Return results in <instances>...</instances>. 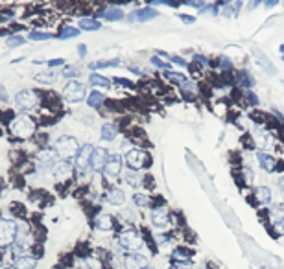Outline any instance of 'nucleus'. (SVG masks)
Returning a JSON list of instances; mask_svg holds the SVG:
<instances>
[{
    "label": "nucleus",
    "instance_id": "1",
    "mask_svg": "<svg viewBox=\"0 0 284 269\" xmlns=\"http://www.w3.org/2000/svg\"><path fill=\"white\" fill-rule=\"evenodd\" d=\"M118 245H120L124 251H127V253H137V251H140L142 245H144V238L138 234L137 229L131 227V225H127V227L122 229L120 234H118Z\"/></svg>",
    "mask_w": 284,
    "mask_h": 269
},
{
    "label": "nucleus",
    "instance_id": "2",
    "mask_svg": "<svg viewBox=\"0 0 284 269\" xmlns=\"http://www.w3.org/2000/svg\"><path fill=\"white\" fill-rule=\"evenodd\" d=\"M124 162L127 164L129 170L140 171L142 168H150L152 166V155L142 148H133L124 155Z\"/></svg>",
    "mask_w": 284,
    "mask_h": 269
},
{
    "label": "nucleus",
    "instance_id": "3",
    "mask_svg": "<svg viewBox=\"0 0 284 269\" xmlns=\"http://www.w3.org/2000/svg\"><path fill=\"white\" fill-rule=\"evenodd\" d=\"M11 134H15L17 139H30L35 133V120L28 114H21L17 116L10 125Z\"/></svg>",
    "mask_w": 284,
    "mask_h": 269
},
{
    "label": "nucleus",
    "instance_id": "4",
    "mask_svg": "<svg viewBox=\"0 0 284 269\" xmlns=\"http://www.w3.org/2000/svg\"><path fill=\"white\" fill-rule=\"evenodd\" d=\"M56 153H58L63 161H69V159H74V157L78 155L79 151V142L74 137H69V134H63V137H59L56 140Z\"/></svg>",
    "mask_w": 284,
    "mask_h": 269
},
{
    "label": "nucleus",
    "instance_id": "5",
    "mask_svg": "<svg viewBox=\"0 0 284 269\" xmlns=\"http://www.w3.org/2000/svg\"><path fill=\"white\" fill-rule=\"evenodd\" d=\"M63 98L69 104H79L87 98V87L83 83L76 81V79H69V83L63 88Z\"/></svg>",
    "mask_w": 284,
    "mask_h": 269
},
{
    "label": "nucleus",
    "instance_id": "6",
    "mask_svg": "<svg viewBox=\"0 0 284 269\" xmlns=\"http://www.w3.org/2000/svg\"><path fill=\"white\" fill-rule=\"evenodd\" d=\"M253 207H269L273 203V190L266 185H258L251 190V196H248Z\"/></svg>",
    "mask_w": 284,
    "mask_h": 269
},
{
    "label": "nucleus",
    "instance_id": "7",
    "mask_svg": "<svg viewBox=\"0 0 284 269\" xmlns=\"http://www.w3.org/2000/svg\"><path fill=\"white\" fill-rule=\"evenodd\" d=\"M19 236V227L11 219H0V247L13 245Z\"/></svg>",
    "mask_w": 284,
    "mask_h": 269
},
{
    "label": "nucleus",
    "instance_id": "8",
    "mask_svg": "<svg viewBox=\"0 0 284 269\" xmlns=\"http://www.w3.org/2000/svg\"><path fill=\"white\" fill-rule=\"evenodd\" d=\"M13 102H15V107L19 109V111L28 113V111H32L37 105L39 96H37V93L30 91V88H24V91H19V93L15 94V100H13Z\"/></svg>",
    "mask_w": 284,
    "mask_h": 269
},
{
    "label": "nucleus",
    "instance_id": "9",
    "mask_svg": "<svg viewBox=\"0 0 284 269\" xmlns=\"http://www.w3.org/2000/svg\"><path fill=\"white\" fill-rule=\"evenodd\" d=\"M179 93L184 102H200L201 100V83L198 79L188 78L184 83L179 85Z\"/></svg>",
    "mask_w": 284,
    "mask_h": 269
},
{
    "label": "nucleus",
    "instance_id": "10",
    "mask_svg": "<svg viewBox=\"0 0 284 269\" xmlns=\"http://www.w3.org/2000/svg\"><path fill=\"white\" fill-rule=\"evenodd\" d=\"M234 87L238 91H248V88H255L257 87V78L253 76V72L249 68L242 67V68H234Z\"/></svg>",
    "mask_w": 284,
    "mask_h": 269
},
{
    "label": "nucleus",
    "instance_id": "11",
    "mask_svg": "<svg viewBox=\"0 0 284 269\" xmlns=\"http://www.w3.org/2000/svg\"><path fill=\"white\" fill-rule=\"evenodd\" d=\"M122 170H124V157L118 155V153H113L107 159L102 173H104L106 179H116V177L122 175Z\"/></svg>",
    "mask_w": 284,
    "mask_h": 269
},
{
    "label": "nucleus",
    "instance_id": "12",
    "mask_svg": "<svg viewBox=\"0 0 284 269\" xmlns=\"http://www.w3.org/2000/svg\"><path fill=\"white\" fill-rule=\"evenodd\" d=\"M152 225L157 231H164V229L170 227V223H172V214H170V210L166 208V205L164 207H153L152 208Z\"/></svg>",
    "mask_w": 284,
    "mask_h": 269
},
{
    "label": "nucleus",
    "instance_id": "13",
    "mask_svg": "<svg viewBox=\"0 0 284 269\" xmlns=\"http://www.w3.org/2000/svg\"><path fill=\"white\" fill-rule=\"evenodd\" d=\"M255 157H257V164L260 166V170L264 171V173H268V175H271V173H275V168H277V157L271 155L269 151L266 150H257L255 151Z\"/></svg>",
    "mask_w": 284,
    "mask_h": 269
},
{
    "label": "nucleus",
    "instance_id": "14",
    "mask_svg": "<svg viewBox=\"0 0 284 269\" xmlns=\"http://www.w3.org/2000/svg\"><path fill=\"white\" fill-rule=\"evenodd\" d=\"M157 17H159V11L155 10V8H152V6H144V8L133 10L131 13L127 15V21L144 24V22H150V21H153V19H157Z\"/></svg>",
    "mask_w": 284,
    "mask_h": 269
},
{
    "label": "nucleus",
    "instance_id": "15",
    "mask_svg": "<svg viewBox=\"0 0 284 269\" xmlns=\"http://www.w3.org/2000/svg\"><path fill=\"white\" fill-rule=\"evenodd\" d=\"M124 269H150V258L142 253H127L122 260Z\"/></svg>",
    "mask_w": 284,
    "mask_h": 269
},
{
    "label": "nucleus",
    "instance_id": "16",
    "mask_svg": "<svg viewBox=\"0 0 284 269\" xmlns=\"http://www.w3.org/2000/svg\"><path fill=\"white\" fill-rule=\"evenodd\" d=\"M94 146L92 144H83L79 148L78 155H76V168L79 170V173H87V170L90 168V157H92Z\"/></svg>",
    "mask_w": 284,
    "mask_h": 269
},
{
    "label": "nucleus",
    "instance_id": "17",
    "mask_svg": "<svg viewBox=\"0 0 284 269\" xmlns=\"http://www.w3.org/2000/svg\"><path fill=\"white\" fill-rule=\"evenodd\" d=\"M236 68L234 65V59L231 56H227V54H220V56L211 57V70H218L220 74H225V72H232Z\"/></svg>",
    "mask_w": 284,
    "mask_h": 269
},
{
    "label": "nucleus",
    "instance_id": "18",
    "mask_svg": "<svg viewBox=\"0 0 284 269\" xmlns=\"http://www.w3.org/2000/svg\"><path fill=\"white\" fill-rule=\"evenodd\" d=\"M35 164L39 171L54 170V166L58 164V153H54L52 150L39 151V155H37V159H35Z\"/></svg>",
    "mask_w": 284,
    "mask_h": 269
},
{
    "label": "nucleus",
    "instance_id": "19",
    "mask_svg": "<svg viewBox=\"0 0 284 269\" xmlns=\"http://www.w3.org/2000/svg\"><path fill=\"white\" fill-rule=\"evenodd\" d=\"M98 17L104 19V21L118 22V21H124V19H126V13H124V10H122L120 6L109 4V6H106V8H102V10L98 11Z\"/></svg>",
    "mask_w": 284,
    "mask_h": 269
},
{
    "label": "nucleus",
    "instance_id": "20",
    "mask_svg": "<svg viewBox=\"0 0 284 269\" xmlns=\"http://www.w3.org/2000/svg\"><path fill=\"white\" fill-rule=\"evenodd\" d=\"M172 260H174L175 264H184V265H190L192 262V256H194V251L186 245H177V247L172 249Z\"/></svg>",
    "mask_w": 284,
    "mask_h": 269
},
{
    "label": "nucleus",
    "instance_id": "21",
    "mask_svg": "<svg viewBox=\"0 0 284 269\" xmlns=\"http://www.w3.org/2000/svg\"><path fill=\"white\" fill-rule=\"evenodd\" d=\"M236 102H240L244 107H249V109H258V107H260V96L257 94V91H255V88L240 91V96H238Z\"/></svg>",
    "mask_w": 284,
    "mask_h": 269
},
{
    "label": "nucleus",
    "instance_id": "22",
    "mask_svg": "<svg viewBox=\"0 0 284 269\" xmlns=\"http://www.w3.org/2000/svg\"><path fill=\"white\" fill-rule=\"evenodd\" d=\"M109 155H111V153L106 150V148H94V151H92V157H90V170H94V171L104 170V166H106Z\"/></svg>",
    "mask_w": 284,
    "mask_h": 269
},
{
    "label": "nucleus",
    "instance_id": "23",
    "mask_svg": "<svg viewBox=\"0 0 284 269\" xmlns=\"http://www.w3.org/2000/svg\"><path fill=\"white\" fill-rule=\"evenodd\" d=\"M253 54H255V59H257L260 70H264V72L268 74V76H275V74H277V68H275V65L271 63V59L266 56V52L258 50V48H255V50H253Z\"/></svg>",
    "mask_w": 284,
    "mask_h": 269
},
{
    "label": "nucleus",
    "instance_id": "24",
    "mask_svg": "<svg viewBox=\"0 0 284 269\" xmlns=\"http://www.w3.org/2000/svg\"><path fill=\"white\" fill-rule=\"evenodd\" d=\"M106 201L113 207H122L126 203V194L118 187H109L106 192Z\"/></svg>",
    "mask_w": 284,
    "mask_h": 269
},
{
    "label": "nucleus",
    "instance_id": "25",
    "mask_svg": "<svg viewBox=\"0 0 284 269\" xmlns=\"http://www.w3.org/2000/svg\"><path fill=\"white\" fill-rule=\"evenodd\" d=\"M115 223H116V219L107 212H100L94 217V227L98 229V231H113V229H115Z\"/></svg>",
    "mask_w": 284,
    "mask_h": 269
},
{
    "label": "nucleus",
    "instance_id": "26",
    "mask_svg": "<svg viewBox=\"0 0 284 269\" xmlns=\"http://www.w3.org/2000/svg\"><path fill=\"white\" fill-rule=\"evenodd\" d=\"M52 175L58 179V181H63V179H69L72 175V164L69 161H59L58 164L54 166Z\"/></svg>",
    "mask_w": 284,
    "mask_h": 269
},
{
    "label": "nucleus",
    "instance_id": "27",
    "mask_svg": "<svg viewBox=\"0 0 284 269\" xmlns=\"http://www.w3.org/2000/svg\"><path fill=\"white\" fill-rule=\"evenodd\" d=\"M118 134H120V127L113 122H107V124L102 125V131H100V139L106 140V142H113V140L118 139Z\"/></svg>",
    "mask_w": 284,
    "mask_h": 269
},
{
    "label": "nucleus",
    "instance_id": "28",
    "mask_svg": "<svg viewBox=\"0 0 284 269\" xmlns=\"http://www.w3.org/2000/svg\"><path fill=\"white\" fill-rule=\"evenodd\" d=\"M163 78L168 83H172V85H175V87H179L181 83L188 79V76H186V72H179V70H174V68H168V70H163Z\"/></svg>",
    "mask_w": 284,
    "mask_h": 269
},
{
    "label": "nucleus",
    "instance_id": "29",
    "mask_svg": "<svg viewBox=\"0 0 284 269\" xmlns=\"http://www.w3.org/2000/svg\"><path fill=\"white\" fill-rule=\"evenodd\" d=\"M124 183H126L127 187H131V188H140L142 187V179H144V175H142L140 171L137 170H129L127 168V171L124 173Z\"/></svg>",
    "mask_w": 284,
    "mask_h": 269
},
{
    "label": "nucleus",
    "instance_id": "30",
    "mask_svg": "<svg viewBox=\"0 0 284 269\" xmlns=\"http://www.w3.org/2000/svg\"><path fill=\"white\" fill-rule=\"evenodd\" d=\"M106 104H107L106 94L100 93V91H92V93L87 96V105H89L90 109H102Z\"/></svg>",
    "mask_w": 284,
    "mask_h": 269
},
{
    "label": "nucleus",
    "instance_id": "31",
    "mask_svg": "<svg viewBox=\"0 0 284 269\" xmlns=\"http://www.w3.org/2000/svg\"><path fill=\"white\" fill-rule=\"evenodd\" d=\"M89 83L92 87H98V88H111V85H113V81H111L109 78H106V76H102V74H98V72L90 74Z\"/></svg>",
    "mask_w": 284,
    "mask_h": 269
},
{
    "label": "nucleus",
    "instance_id": "32",
    "mask_svg": "<svg viewBox=\"0 0 284 269\" xmlns=\"http://www.w3.org/2000/svg\"><path fill=\"white\" fill-rule=\"evenodd\" d=\"M122 61L118 57H111V59H104V61H94L90 63L89 68L90 70H98V68H113V67H120Z\"/></svg>",
    "mask_w": 284,
    "mask_h": 269
},
{
    "label": "nucleus",
    "instance_id": "33",
    "mask_svg": "<svg viewBox=\"0 0 284 269\" xmlns=\"http://www.w3.org/2000/svg\"><path fill=\"white\" fill-rule=\"evenodd\" d=\"M102 28V22L98 19H90V17H83L79 19V30L83 31H96Z\"/></svg>",
    "mask_w": 284,
    "mask_h": 269
},
{
    "label": "nucleus",
    "instance_id": "34",
    "mask_svg": "<svg viewBox=\"0 0 284 269\" xmlns=\"http://www.w3.org/2000/svg\"><path fill=\"white\" fill-rule=\"evenodd\" d=\"M37 260L30 254H22L21 258H17L15 262V269H35Z\"/></svg>",
    "mask_w": 284,
    "mask_h": 269
},
{
    "label": "nucleus",
    "instance_id": "35",
    "mask_svg": "<svg viewBox=\"0 0 284 269\" xmlns=\"http://www.w3.org/2000/svg\"><path fill=\"white\" fill-rule=\"evenodd\" d=\"M192 63H196L198 67H201L203 70H211V57L205 56V54H201V52H194L192 54Z\"/></svg>",
    "mask_w": 284,
    "mask_h": 269
},
{
    "label": "nucleus",
    "instance_id": "36",
    "mask_svg": "<svg viewBox=\"0 0 284 269\" xmlns=\"http://www.w3.org/2000/svg\"><path fill=\"white\" fill-rule=\"evenodd\" d=\"M133 203H135V207H138V208H148L153 205V197L148 196V194H135V196H133Z\"/></svg>",
    "mask_w": 284,
    "mask_h": 269
},
{
    "label": "nucleus",
    "instance_id": "37",
    "mask_svg": "<svg viewBox=\"0 0 284 269\" xmlns=\"http://www.w3.org/2000/svg\"><path fill=\"white\" fill-rule=\"evenodd\" d=\"M79 28H74V26H63L61 28V31H59V39L61 41H67V39H76V37L79 35Z\"/></svg>",
    "mask_w": 284,
    "mask_h": 269
},
{
    "label": "nucleus",
    "instance_id": "38",
    "mask_svg": "<svg viewBox=\"0 0 284 269\" xmlns=\"http://www.w3.org/2000/svg\"><path fill=\"white\" fill-rule=\"evenodd\" d=\"M58 79V72H39L35 76V81L42 83V85H52Z\"/></svg>",
    "mask_w": 284,
    "mask_h": 269
},
{
    "label": "nucleus",
    "instance_id": "39",
    "mask_svg": "<svg viewBox=\"0 0 284 269\" xmlns=\"http://www.w3.org/2000/svg\"><path fill=\"white\" fill-rule=\"evenodd\" d=\"M150 63H152L153 67L159 68V70H168V68H172V65H170L168 61H164V59H161V57L157 56V54H153L152 57H150Z\"/></svg>",
    "mask_w": 284,
    "mask_h": 269
},
{
    "label": "nucleus",
    "instance_id": "40",
    "mask_svg": "<svg viewBox=\"0 0 284 269\" xmlns=\"http://www.w3.org/2000/svg\"><path fill=\"white\" fill-rule=\"evenodd\" d=\"M150 4L148 6H152V8H155V6H164V8H174V10H177L179 6V0H148Z\"/></svg>",
    "mask_w": 284,
    "mask_h": 269
},
{
    "label": "nucleus",
    "instance_id": "41",
    "mask_svg": "<svg viewBox=\"0 0 284 269\" xmlns=\"http://www.w3.org/2000/svg\"><path fill=\"white\" fill-rule=\"evenodd\" d=\"M268 229L271 231V236H284V217L282 219H279V221L271 223V225H268Z\"/></svg>",
    "mask_w": 284,
    "mask_h": 269
},
{
    "label": "nucleus",
    "instance_id": "42",
    "mask_svg": "<svg viewBox=\"0 0 284 269\" xmlns=\"http://www.w3.org/2000/svg\"><path fill=\"white\" fill-rule=\"evenodd\" d=\"M111 81H113V85H118V87H122V88H129V91H133V88L137 87V85H135V83H133L131 79H127V78H118V76H116V78H113Z\"/></svg>",
    "mask_w": 284,
    "mask_h": 269
},
{
    "label": "nucleus",
    "instance_id": "43",
    "mask_svg": "<svg viewBox=\"0 0 284 269\" xmlns=\"http://www.w3.org/2000/svg\"><path fill=\"white\" fill-rule=\"evenodd\" d=\"M168 61H170V65H175V67H179V68H188V65H190L183 56H177V54L170 56Z\"/></svg>",
    "mask_w": 284,
    "mask_h": 269
},
{
    "label": "nucleus",
    "instance_id": "44",
    "mask_svg": "<svg viewBox=\"0 0 284 269\" xmlns=\"http://www.w3.org/2000/svg\"><path fill=\"white\" fill-rule=\"evenodd\" d=\"M220 15H223L225 19H232V17H238V11L234 10L232 4H225L220 8Z\"/></svg>",
    "mask_w": 284,
    "mask_h": 269
},
{
    "label": "nucleus",
    "instance_id": "45",
    "mask_svg": "<svg viewBox=\"0 0 284 269\" xmlns=\"http://www.w3.org/2000/svg\"><path fill=\"white\" fill-rule=\"evenodd\" d=\"M8 48H17V47H22L24 44V37L21 35H10L8 37V41H6Z\"/></svg>",
    "mask_w": 284,
    "mask_h": 269
},
{
    "label": "nucleus",
    "instance_id": "46",
    "mask_svg": "<svg viewBox=\"0 0 284 269\" xmlns=\"http://www.w3.org/2000/svg\"><path fill=\"white\" fill-rule=\"evenodd\" d=\"M79 68L78 67H74V65H69V67H65V70H63V76L65 78H69V79H76L79 76Z\"/></svg>",
    "mask_w": 284,
    "mask_h": 269
},
{
    "label": "nucleus",
    "instance_id": "47",
    "mask_svg": "<svg viewBox=\"0 0 284 269\" xmlns=\"http://www.w3.org/2000/svg\"><path fill=\"white\" fill-rule=\"evenodd\" d=\"M52 33H42V31H32L30 33V39L32 41H48V39H52Z\"/></svg>",
    "mask_w": 284,
    "mask_h": 269
},
{
    "label": "nucleus",
    "instance_id": "48",
    "mask_svg": "<svg viewBox=\"0 0 284 269\" xmlns=\"http://www.w3.org/2000/svg\"><path fill=\"white\" fill-rule=\"evenodd\" d=\"M177 17L181 19V22H183V24H188V26L196 24V17L194 15H188V13H177Z\"/></svg>",
    "mask_w": 284,
    "mask_h": 269
},
{
    "label": "nucleus",
    "instance_id": "49",
    "mask_svg": "<svg viewBox=\"0 0 284 269\" xmlns=\"http://www.w3.org/2000/svg\"><path fill=\"white\" fill-rule=\"evenodd\" d=\"M264 4V0H248V4H246V10L248 11H255L257 8Z\"/></svg>",
    "mask_w": 284,
    "mask_h": 269
},
{
    "label": "nucleus",
    "instance_id": "50",
    "mask_svg": "<svg viewBox=\"0 0 284 269\" xmlns=\"http://www.w3.org/2000/svg\"><path fill=\"white\" fill-rule=\"evenodd\" d=\"M280 4V0H264V8H266V10H273L275 6H279Z\"/></svg>",
    "mask_w": 284,
    "mask_h": 269
},
{
    "label": "nucleus",
    "instance_id": "51",
    "mask_svg": "<svg viewBox=\"0 0 284 269\" xmlns=\"http://www.w3.org/2000/svg\"><path fill=\"white\" fill-rule=\"evenodd\" d=\"M275 173H277V175H284V161H282V159H279V161H277V168H275Z\"/></svg>",
    "mask_w": 284,
    "mask_h": 269
},
{
    "label": "nucleus",
    "instance_id": "52",
    "mask_svg": "<svg viewBox=\"0 0 284 269\" xmlns=\"http://www.w3.org/2000/svg\"><path fill=\"white\" fill-rule=\"evenodd\" d=\"M61 65H65L63 59H52V61H48V67H50V68L61 67Z\"/></svg>",
    "mask_w": 284,
    "mask_h": 269
},
{
    "label": "nucleus",
    "instance_id": "53",
    "mask_svg": "<svg viewBox=\"0 0 284 269\" xmlns=\"http://www.w3.org/2000/svg\"><path fill=\"white\" fill-rule=\"evenodd\" d=\"M0 102H8V93H6V87L0 85Z\"/></svg>",
    "mask_w": 284,
    "mask_h": 269
},
{
    "label": "nucleus",
    "instance_id": "54",
    "mask_svg": "<svg viewBox=\"0 0 284 269\" xmlns=\"http://www.w3.org/2000/svg\"><path fill=\"white\" fill-rule=\"evenodd\" d=\"M78 54L81 57H85V54H87V47H85V44H79V47H78Z\"/></svg>",
    "mask_w": 284,
    "mask_h": 269
},
{
    "label": "nucleus",
    "instance_id": "55",
    "mask_svg": "<svg viewBox=\"0 0 284 269\" xmlns=\"http://www.w3.org/2000/svg\"><path fill=\"white\" fill-rule=\"evenodd\" d=\"M214 2H216V4H218V6H220V8H221V6H225V4H232V2H234V0H214Z\"/></svg>",
    "mask_w": 284,
    "mask_h": 269
},
{
    "label": "nucleus",
    "instance_id": "56",
    "mask_svg": "<svg viewBox=\"0 0 284 269\" xmlns=\"http://www.w3.org/2000/svg\"><path fill=\"white\" fill-rule=\"evenodd\" d=\"M170 269H188V265H184V264H174Z\"/></svg>",
    "mask_w": 284,
    "mask_h": 269
},
{
    "label": "nucleus",
    "instance_id": "57",
    "mask_svg": "<svg viewBox=\"0 0 284 269\" xmlns=\"http://www.w3.org/2000/svg\"><path fill=\"white\" fill-rule=\"evenodd\" d=\"M280 59H282V61H284V52H280Z\"/></svg>",
    "mask_w": 284,
    "mask_h": 269
},
{
    "label": "nucleus",
    "instance_id": "58",
    "mask_svg": "<svg viewBox=\"0 0 284 269\" xmlns=\"http://www.w3.org/2000/svg\"><path fill=\"white\" fill-rule=\"evenodd\" d=\"M6 269H8V267H6Z\"/></svg>",
    "mask_w": 284,
    "mask_h": 269
}]
</instances>
